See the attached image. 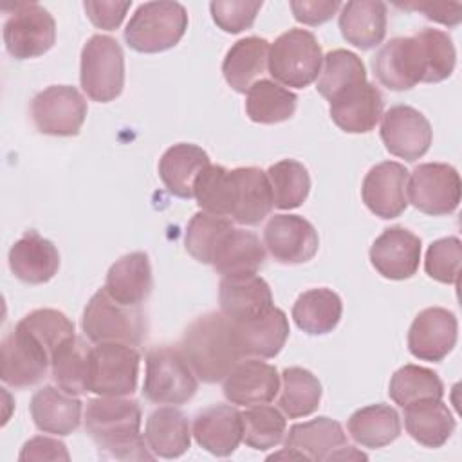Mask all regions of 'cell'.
<instances>
[{"mask_svg":"<svg viewBox=\"0 0 462 462\" xmlns=\"http://www.w3.org/2000/svg\"><path fill=\"white\" fill-rule=\"evenodd\" d=\"M18 458L20 460H69L70 455L61 440L38 435L29 439L23 444Z\"/></svg>","mask_w":462,"mask_h":462,"instance_id":"816d5d0a","label":"cell"},{"mask_svg":"<svg viewBox=\"0 0 462 462\" xmlns=\"http://www.w3.org/2000/svg\"><path fill=\"white\" fill-rule=\"evenodd\" d=\"M457 337V316L444 307H428L410 325L408 350L420 361L439 363L455 348Z\"/></svg>","mask_w":462,"mask_h":462,"instance_id":"2e32d148","label":"cell"},{"mask_svg":"<svg viewBox=\"0 0 462 462\" xmlns=\"http://www.w3.org/2000/svg\"><path fill=\"white\" fill-rule=\"evenodd\" d=\"M343 314L341 298L327 287L309 289L292 305V319L300 330L310 336L332 332Z\"/></svg>","mask_w":462,"mask_h":462,"instance_id":"d590c367","label":"cell"},{"mask_svg":"<svg viewBox=\"0 0 462 462\" xmlns=\"http://www.w3.org/2000/svg\"><path fill=\"white\" fill-rule=\"evenodd\" d=\"M193 197L206 213L231 218L233 211V175L220 164H208L195 179Z\"/></svg>","mask_w":462,"mask_h":462,"instance_id":"7bdbcfd3","label":"cell"},{"mask_svg":"<svg viewBox=\"0 0 462 462\" xmlns=\"http://www.w3.org/2000/svg\"><path fill=\"white\" fill-rule=\"evenodd\" d=\"M323 52L316 36L307 29H289L269 47V74L282 85L305 88L318 79Z\"/></svg>","mask_w":462,"mask_h":462,"instance_id":"52a82bcc","label":"cell"},{"mask_svg":"<svg viewBox=\"0 0 462 462\" xmlns=\"http://www.w3.org/2000/svg\"><path fill=\"white\" fill-rule=\"evenodd\" d=\"M132 2H105V0H87L83 4L85 13L88 16V20L105 31H114L121 25L126 11L130 9Z\"/></svg>","mask_w":462,"mask_h":462,"instance_id":"681fc988","label":"cell"},{"mask_svg":"<svg viewBox=\"0 0 462 462\" xmlns=\"http://www.w3.org/2000/svg\"><path fill=\"white\" fill-rule=\"evenodd\" d=\"M233 323L242 357L271 359L278 356L291 332L289 319L278 307H271L256 318Z\"/></svg>","mask_w":462,"mask_h":462,"instance_id":"603a6c76","label":"cell"},{"mask_svg":"<svg viewBox=\"0 0 462 462\" xmlns=\"http://www.w3.org/2000/svg\"><path fill=\"white\" fill-rule=\"evenodd\" d=\"M90 348L83 337L74 336L51 356V375L56 386L72 395L88 392Z\"/></svg>","mask_w":462,"mask_h":462,"instance_id":"ab89813d","label":"cell"},{"mask_svg":"<svg viewBox=\"0 0 462 462\" xmlns=\"http://www.w3.org/2000/svg\"><path fill=\"white\" fill-rule=\"evenodd\" d=\"M388 395L395 404L404 408L415 401L442 399L444 384L433 370L419 365H404L392 375Z\"/></svg>","mask_w":462,"mask_h":462,"instance_id":"b9f144b4","label":"cell"},{"mask_svg":"<svg viewBox=\"0 0 462 462\" xmlns=\"http://www.w3.org/2000/svg\"><path fill=\"white\" fill-rule=\"evenodd\" d=\"M79 83L87 97L97 103L114 101L125 87V54L119 42L94 34L81 49Z\"/></svg>","mask_w":462,"mask_h":462,"instance_id":"ba28073f","label":"cell"},{"mask_svg":"<svg viewBox=\"0 0 462 462\" xmlns=\"http://www.w3.org/2000/svg\"><path fill=\"white\" fill-rule=\"evenodd\" d=\"M457 63L453 40L439 29H420L413 36L386 42L372 60L381 85L390 90H408L417 83L448 79Z\"/></svg>","mask_w":462,"mask_h":462,"instance_id":"6da1fadb","label":"cell"},{"mask_svg":"<svg viewBox=\"0 0 462 462\" xmlns=\"http://www.w3.org/2000/svg\"><path fill=\"white\" fill-rule=\"evenodd\" d=\"M242 417V440L256 449V451H267L274 446H278L283 440L287 422L285 415L267 404H256L247 406L245 411H240Z\"/></svg>","mask_w":462,"mask_h":462,"instance_id":"ee69618b","label":"cell"},{"mask_svg":"<svg viewBox=\"0 0 462 462\" xmlns=\"http://www.w3.org/2000/svg\"><path fill=\"white\" fill-rule=\"evenodd\" d=\"M179 348L195 375L208 384L224 381L231 368L244 359L235 323L222 312H208L191 321Z\"/></svg>","mask_w":462,"mask_h":462,"instance_id":"3957f363","label":"cell"},{"mask_svg":"<svg viewBox=\"0 0 462 462\" xmlns=\"http://www.w3.org/2000/svg\"><path fill=\"white\" fill-rule=\"evenodd\" d=\"M420 262V238L406 227L384 229L370 247V263L388 280L411 278Z\"/></svg>","mask_w":462,"mask_h":462,"instance_id":"d6986e66","label":"cell"},{"mask_svg":"<svg viewBox=\"0 0 462 462\" xmlns=\"http://www.w3.org/2000/svg\"><path fill=\"white\" fill-rule=\"evenodd\" d=\"M365 81L366 70L361 58L346 49H334L323 56L316 88L330 103Z\"/></svg>","mask_w":462,"mask_h":462,"instance_id":"f35d334b","label":"cell"},{"mask_svg":"<svg viewBox=\"0 0 462 462\" xmlns=\"http://www.w3.org/2000/svg\"><path fill=\"white\" fill-rule=\"evenodd\" d=\"M278 408L289 419H300L314 413L321 401V383L301 366H289L282 372Z\"/></svg>","mask_w":462,"mask_h":462,"instance_id":"74e56055","label":"cell"},{"mask_svg":"<svg viewBox=\"0 0 462 462\" xmlns=\"http://www.w3.org/2000/svg\"><path fill=\"white\" fill-rule=\"evenodd\" d=\"M148 449L161 458H177L189 449L191 430L186 413L175 406L153 410L144 426Z\"/></svg>","mask_w":462,"mask_h":462,"instance_id":"f1b7e54d","label":"cell"},{"mask_svg":"<svg viewBox=\"0 0 462 462\" xmlns=\"http://www.w3.org/2000/svg\"><path fill=\"white\" fill-rule=\"evenodd\" d=\"M383 94L381 90L365 81L354 88H348L339 97L330 101L332 121L346 134H366L375 128L383 116Z\"/></svg>","mask_w":462,"mask_h":462,"instance_id":"cb8c5ba5","label":"cell"},{"mask_svg":"<svg viewBox=\"0 0 462 462\" xmlns=\"http://www.w3.org/2000/svg\"><path fill=\"white\" fill-rule=\"evenodd\" d=\"M143 393L150 402L179 406L193 399L199 377L179 346L161 345L146 354Z\"/></svg>","mask_w":462,"mask_h":462,"instance_id":"8992f818","label":"cell"},{"mask_svg":"<svg viewBox=\"0 0 462 462\" xmlns=\"http://www.w3.org/2000/svg\"><path fill=\"white\" fill-rule=\"evenodd\" d=\"M381 139L384 148L408 162L426 155L433 141V130L422 112L410 105L390 106L381 116Z\"/></svg>","mask_w":462,"mask_h":462,"instance_id":"5bb4252c","label":"cell"},{"mask_svg":"<svg viewBox=\"0 0 462 462\" xmlns=\"http://www.w3.org/2000/svg\"><path fill=\"white\" fill-rule=\"evenodd\" d=\"M87 99L70 85H51L31 101V119L40 134L78 135L87 117Z\"/></svg>","mask_w":462,"mask_h":462,"instance_id":"30bf717a","label":"cell"},{"mask_svg":"<svg viewBox=\"0 0 462 462\" xmlns=\"http://www.w3.org/2000/svg\"><path fill=\"white\" fill-rule=\"evenodd\" d=\"M265 173L271 184L274 208L294 209L307 200L310 191V175L301 162L283 159L274 162Z\"/></svg>","mask_w":462,"mask_h":462,"instance_id":"60d3db41","label":"cell"},{"mask_svg":"<svg viewBox=\"0 0 462 462\" xmlns=\"http://www.w3.org/2000/svg\"><path fill=\"white\" fill-rule=\"evenodd\" d=\"M455 426V417L442 399H424L404 406V428L424 448L444 446Z\"/></svg>","mask_w":462,"mask_h":462,"instance_id":"1f68e13d","label":"cell"},{"mask_svg":"<svg viewBox=\"0 0 462 462\" xmlns=\"http://www.w3.org/2000/svg\"><path fill=\"white\" fill-rule=\"evenodd\" d=\"M339 31L343 38L361 49L377 47L386 34V4L379 0H354L341 5Z\"/></svg>","mask_w":462,"mask_h":462,"instance_id":"f546056e","label":"cell"},{"mask_svg":"<svg viewBox=\"0 0 462 462\" xmlns=\"http://www.w3.org/2000/svg\"><path fill=\"white\" fill-rule=\"evenodd\" d=\"M209 164V155L197 144L179 143L159 159V177L166 189L179 199L193 197L197 175Z\"/></svg>","mask_w":462,"mask_h":462,"instance_id":"d6a6232c","label":"cell"},{"mask_svg":"<svg viewBox=\"0 0 462 462\" xmlns=\"http://www.w3.org/2000/svg\"><path fill=\"white\" fill-rule=\"evenodd\" d=\"M263 245L276 262L296 265L314 258L319 247V236L307 218L282 213L271 217L265 224Z\"/></svg>","mask_w":462,"mask_h":462,"instance_id":"9a60e30c","label":"cell"},{"mask_svg":"<svg viewBox=\"0 0 462 462\" xmlns=\"http://www.w3.org/2000/svg\"><path fill=\"white\" fill-rule=\"evenodd\" d=\"M233 175V211L231 220L244 226L260 224L274 208L267 173L256 166L231 170Z\"/></svg>","mask_w":462,"mask_h":462,"instance_id":"d4e9b609","label":"cell"},{"mask_svg":"<svg viewBox=\"0 0 462 462\" xmlns=\"http://www.w3.org/2000/svg\"><path fill=\"white\" fill-rule=\"evenodd\" d=\"M397 7L406 11H419L428 20L439 22L448 27H455L462 20V5L458 2L453 4H439V2H404L397 4Z\"/></svg>","mask_w":462,"mask_h":462,"instance_id":"f5cc1de1","label":"cell"},{"mask_svg":"<svg viewBox=\"0 0 462 462\" xmlns=\"http://www.w3.org/2000/svg\"><path fill=\"white\" fill-rule=\"evenodd\" d=\"M141 356L125 343H97L90 348L88 392L128 397L137 390Z\"/></svg>","mask_w":462,"mask_h":462,"instance_id":"9c48e42d","label":"cell"},{"mask_svg":"<svg viewBox=\"0 0 462 462\" xmlns=\"http://www.w3.org/2000/svg\"><path fill=\"white\" fill-rule=\"evenodd\" d=\"M52 356L63 343L76 336L74 323L56 309H36L18 321Z\"/></svg>","mask_w":462,"mask_h":462,"instance_id":"bcb514c9","label":"cell"},{"mask_svg":"<svg viewBox=\"0 0 462 462\" xmlns=\"http://www.w3.org/2000/svg\"><path fill=\"white\" fill-rule=\"evenodd\" d=\"M408 202L426 215L442 217L458 208L460 175L448 162H424L408 175Z\"/></svg>","mask_w":462,"mask_h":462,"instance_id":"8fae6325","label":"cell"},{"mask_svg":"<svg viewBox=\"0 0 462 462\" xmlns=\"http://www.w3.org/2000/svg\"><path fill=\"white\" fill-rule=\"evenodd\" d=\"M222 390L235 406L267 404L280 390V375L273 365L260 357H244L224 377Z\"/></svg>","mask_w":462,"mask_h":462,"instance_id":"ac0fdd59","label":"cell"},{"mask_svg":"<svg viewBox=\"0 0 462 462\" xmlns=\"http://www.w3.org/2000/svg\"><path fill=\"white\" fill-rule=\"evenodd\" d=\"M83 402L60 386H42L34 392L29 411L34 426L51 435L65 437L79 428Z\"/></svg>","mask_w":462,"mask_h":462,"instance_id":"ffe728a7","label":"cell"},{"mask_svg":"<svg viewBox=\"0 0 462 462\" xmlns=\"http://www.w3.org/2000/svg\"><path fill=\"white\" fill-rule=\"evenodd\" d=\"M85 431L103 458L152 460L141 435V406L130 397L99 395L85 408Z\"/></svg>","mask_w":462,"mask_h":462,"instance_id":"7a4b0ae2","label":"cell"},{"mask_svg":"<svg viewBox=\"0 0 462 462\" xmlns=\"http://www.w3.org/2000/svg\"><path fill=\"white\" fill-rule=\"evenodd\" d=\"M462 260V244L457 236H446L431 242L426 251L424 269L426 274L440 283H458Z\"/></svg>","mask_w":462,"mask_h":462,"instance_id":"7dc6e473","label":"cell"},{"mask_svg":"<svg viewBox=\"0 0 462 462\" xmlns=\"http://www.w3.org/2000/svg\"><path fill=\"white\" fill-rule=\"evenodd\" d=\"M269 47L271 43L260 36L242 38L229 47L222 61V74L233 90L245 94L258 81L256 78L267 69Z\"/></svg>","mask_w":462,"mask_h":462,"instance_id":"836d02e7","label":"cell"},{"mask_svg":"<svg viewBox=\"0 0 462 462\" xmlns=\"http://www.w3.org/2000/svg\"><path fill=\"white\" fill-rule=\"evenodd\" d=\"M298 96L271 79H258L245 92V112L251 121L276 125L291 119L296 112Z\"/></svg>","mask_w":462,"mask_h":462,"instance_id":"8d00e7d4","label":"cell"},{"mask_svg":"<svg viewBox=\"0 0 462 462\" xmlns=\"http://www.w3.org/2000/svg\"><path fill=\"white\" fill-rule=\"evenodd\" d=\"M265 262V245L253 231L231 227L218 242L211 265L226 276L256 274Z\"/></svg>","mask_w":462,"mask_h":462,"instance_id":"83f0119b","label":"cell"},{"mask_svg":"<svg viewBox=\"0 0 462 462\" xmlns=\"http://www.w3.org/2000/svg\"><path fill=\"white\" fill-rule=\"evenodd\" d=\"M339 7H341V2H337V0L291 2V11H292L294 18L305 25H321V23L328 22L337 13Z\"/></svg>","mask_w":462,"mask_h":462,"instance_id":"f907efd6","label":"cell"},{"mask_svg":"<svg viewBox=\"0 0 462 462\" xmlns=\"http://www.w3.org/2000/svg\"><path fill=\"white\" fill-rule=\"evenodd\" d=\"M410 171L395 161H383L368 170L361 186L365 206L379 218H397L408 206Z\"/></svg>","mask_w":462,"mask_h":462,"instance_id":"e0dca14e","label":"cell"},{"mask_svg":"<svg viewBox=\"0 0 462 462\" xmlns=\"http://www.w3.org/2000/svg\"><path fill=\"white\" fill-rule=\"evenodd\" d=\"M2 370L4 384L22 390L43 381L51 368L47 348L20 323L2 339Z\"/></svg>","mask_w":462,"mask_h":462,"instance_id":"4fadbf2b","label":"cell"},{"mask_svg":"<svg viewBox=\"0 0 462 462\" xmlns=\"http://www.w3.org/2000/svg\"><path fill=\"white\" fill-rule=\"evenodd\" d=\"M188 29L186 7L179 2H144L125 27L130 49L155 54L175 47Z\"/></svg>","mask_w":462,"mask_h":462,"instance_id":"5b68a950","label":"cell"},{"mask_svg":"<svg viewBox=\"0 0 462 462\" xmlns=\"http://www.w3.org/2000/svg\"><path fill=\"white\" fill-rule=\"evenodd\" d=\"M220 312L231 321H245L267 312L273 305L269 283L258 276H226L218 285Z\"/></svg>","mask_w":462,"mask_h":462,"instance_id":"484cf974","label":"cell"},{"mask_svg":"<svg viewBox=\"0 0 462 462\" xmlns=\"http://www.w3.org/2000/svg\"><path fill=\"white\" fill-rule=\"evenodd\" d=\"M9 269L23 283H45L60 269V253L51 240L31 229L9 249Z\"/></svg>","mask_w":462,"mask_h":462,"instance_id":"4316f807","label":"cell"},{"mask_svg":"<svg viewBox=\"0 0 462 462\" xmlns=\"http://www.w3.org/2000/svg\"><path fill=\"white\" fill-rule=\"evenodd\" d=\"M262 9L260 0H227V2H211L209 11L213 22L229 34L242 32L249 29L254 20L258 11Z\"/></svg>","mask_w":462,"mask_h":462,"instance_id":"c3c4849f","label":"cell"},{"mask_svg":"<svg viewBox=\"0 0 462 462\" xmlns=\"http://www.w3.org/2000/svg\"><path fill=\"white\" fill-rule=\"evenodd\" d=\"M233 227L231 218L217 217L206 211H199L191 217L184 235L186 251L200 263H209L213 260L215 249L222 236Z\"/></svg>","mask_w":462,"mask_h":462,"instance_id":"f6af8a7d","label":"cell"},{"mask_svg":"<svg viewBox=\"0 0 462 462\" xmlns=\"http://www.w3.org/2000/svg\"><path fill=\"white\" fill-rule=\"evenodd\" d=\"M54 42L56 22L43 5L36 2L14 5L4 23V43L13 58H38L51 51Z\"/></svg>","mask_w":462,"mask_h":462,"instance_id":"7c38bea8","label":"cell"},{"mask_svg":"<svg viewBox=\"0 0 462 462\" xmlns=\"http://www.w3.org/2000/svg\"><path fill=\"white\" fill-rule=\"evenodd\" d=\"M81 328L85 337L97 343H125L139 346L146 339L148 323L143 307H128L99 289L85 305Z\"/></svg>","mask_w":462,"mask_h":462,"instance_id":"277c9868","label":"cell"},{"mask_svg":"<svg viewBox=\"0 0 462 462\" xmlns=\"http://www.w3.org/2000/svg\"><path fill=\"white\" fill-rule=\"evenodd\" d=\"M193 437L215 457H229L242 442V417L231 404H213L193 419Z\"/></svg>","mask_w":462,"mask_h":462,"instance_id":"44dd1931","label":"cell"},{"mask_svg":"<svg viewBox=\"0 0 462 462\" xmlns=\"http://www.w3.org/2000/svg\"><path fill=\"white\" fill-rule=\"evenodd\" d=\"M346 430L356 444L377 449L392 444L401 435V417L390 404H368L348 417Z\"/></svg>","mask_w":462,"mask_h":462,"instance_id":"e575fe53","label":"cell"},{"mask_svg":"<svg viewBox=\"0 0 462 462\" xmlns=\"http://www.w3.org/2000/svg\"><path fill=\"white\" fill-rule=\"evenodd\" d=\"M105 292L121 305L143 307L153 289L148 254L134 251L116 260L105 278Z\"/></svg>","mask_w":462,"mask_h":462,"instance_id":"7402d4cb","label":"cell"},{"mask_svg":"<svg viewBox=\"0 0 462 462\" xmlns=\"http://www.w3.org/2000/svg\"><path fill=\"white\" fill-rule=\"evenodd\" d=\"M346 433L330 417H316L307 422L292 424L285 437V448H292L305 460H332L334 453L346 446Z\"/></svg>","mask_w":462,"mask_h":462,"instance_id":"4dcf8cb0","label":"cell"}]
</instances>
